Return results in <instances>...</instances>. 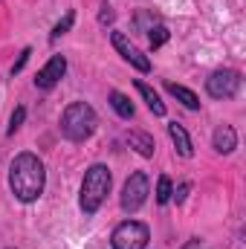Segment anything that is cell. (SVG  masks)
<instances>
[{"instance_id":"11","label":"cell","mask_w":246,"mask_h":249,"mask_svg":"<svg viewBox=\"0 0 246 249\" xmlns=\"http://www.w3.org/2000/svg\"><path fill=\"white\" fill-rule=\"evenodd\" d=\"M168 136H171V142H174V151L185 157V160H191L194 157V145H191V136H188V130H185L180 122H168Z\"/></svg>"},{"instance_id":"14","label":"cell","mask_w":246,"mask_h":249,"mask_svg":"<svg viewBox=\"0 0 246 249\" xmlns=\"http://www.w3.org/2000/svg\"><path fill=\"white\" fill-rule=\"evenodd\" d=\"M107 102H110V107L116 110L119 119H133V102L124 96L122 90H110L107 93Z\"/></svg>"},{"instance_id":"8","label":"cell","mask_w":246,"mask_h":249,"mask_svg":"<svg viewBox=\"0 0 246 249\" xmlns=\"http://www.w3.org/2000/svg\"><path fill=\"white\" fill-rule=\"evenodd\" d=\"M64 72H67V58H64V55H53L50 61L38 70L35 87H38V90H53V87L64 78Z\"/></svg>"},{"instance_id":"13","label":"cell","mask_w":246,"mask_h":249,"mask_svg":"<svg viewBox=\"0 0 246 249\" xmlns=\"http://www.w3.org/2000/svg\"><path fill=\"white\" fill-rule=\"evenodd\" d=\"M165 93H171V96L183 105L185 110H200V99H197V93H194V90H188V87H183V84L165 81Z\"/></svg>"},{"instance_id":"18","label":"cell","mask_w":246,"mask_h":249,"mask_svg":"<svg viewBox=\"0 0 246 249\" xmlns=\"http://www.w3.org/2000/svg\"><path fill=\"white\" fill-rule=\"evenodd\" d=\"M159 20H157V15L154 12H136V18H133V26L139 29V32H148L151 26H157Z\"/></svg>"},{"instance_id":"21","label":"cell","mask_w":246,"mask_h":249,"mask_svg":"<svg viewBox=\"0 0 246 249\" xmlns=\"http://www.w3.org/2000/svg\"><path fill=\"white\" fill-rule=\"evenodd\" d=\"M113 20H116V12H113V6H110V3H102L99 23H102V26H107V23H113Z\"/></svg>"},{"instance_id":"22","label":"cell","mask_w":246,"mask_h":249,"mask_svg":"<svg viewBox=\"0 0 246 249\" xmlns=\"http://www.w3.org/2000/svg\"><path fill=\"white\" fill-rule=\"evenodd\" d=\"M188 191H191V186H188V183H180V186L174 188V194H171V200H177V203H185V197H188Z\"/></svg>"},{"instance_id":"7","label":"cell","mask_w":246,"mask_h":249,"mask_svg":"<svg viewBox=\"0 0 246 249\" xmlns=\"http://www.w3.org/2000/svg\"><path fill=\"white\" fill-rule=\"evenodd\" d=\"M110 44H113V50H116V53H119L133 70H139V72H151V58L142 55V53L127 41V35H122V32H110Z\"/></svg>"},{"instance_id":"1","label":"cell","mask_w":246,"mask_h":249,"mask_svg":"<svg viewBox=\"0 0 246 249\" xmlns=\"http://www.w3.org/2000/svg\"><path fill=\"white\" fill-rule=\"evenodd\" d=\"M44 186H47V168L41 162L38 154H18L9 165V188L15 194V200L20 203H35L41 194H44Z\"/></svg>"},{"instance_id":"4","label":"cell","mask_w":246,"mask_h":249,"mask_svg":"<svg viewBox=\"0 0 246 249\" xmlns=\"http://www.w3.org/2000/svg\"><path fill=\"white\" fill-rule=\"evenodd\" d=\"M148 244H151V229L142 220H124L110 235L113 249H145Z\"/></svg>"},{"instance_id":"16","label":"cell","mask_w":246,"mask_h":249,"mask_svg":"<svg viewBox=\"0 0 246 249\" xmlns=\"http://www.w3.org/2000/svg\"><path fill=\"white\" fill-rule=\"evenodd\" d=\"M171 194H174V183H171V177H159L157 180V203L159 206H168L171 203Z\"/></svg>"},{"instance_id":"19","label":"cell","mask_w":246,"mask_h":249,"mask_svg":"<svg viewBox=\"0 0 246 249\" xmlns=\"http://www.w3.org/2000/svg\"><path fill=\"white\" fill-rule=\"evenodd\" d=\"M23 119H26V107H23V105H18V107H15V113L9 116V127H6V133H9V136H15V133L20 130Z\"/></svg>"},{"instance_id":"5","label":"cell","mask_w":246,"mask_h":249,"mask_svg":"<svg viewBox=\"0 0 246 249\" xmlns=\"http://www.w3.org/2000/svg\"><path fill=\"white\" fill-rule=\"evenodd\" d=\"M148 194H151L148 174H145V171H133V174L124 180V186H122V197H119L122 212H127V214H136V212L148 203Z\"/></svg>"},{"instance_id":"12","label":"cell","mask_w":246,"mask_h":249,"mask_svg":"<svg viewBox=\"0 0 246 249\" xmlns=\"http://www.w3.org/2000/svg\"><path fill=\"white\" fill-rule=\"evenodd\" d=\"M133 87H136V93L142 96V102L148 105V110H151L154 116H165V102L159 99V93H157V90H151L145 81H133Z\"/></svg>"},{"instance_id":"17","label":"cell","mask_w":246,"mask_h":249,"mask_svg":"<svg viewBox=\"0 0 246 249\" xmlns=\"http://www.w3.org/2000/svg\"><path fill=\"white\" fill-rule=\"evenodd\" d=\"M148 41H151V50H159V47L168 41V26H162V23L151 26V29H148Z\"/></svg>"},{"instance_id":"23","label":"cell","mask_w":246,"mask_h":249,"mask_svg":"<svg viewBox=\"0 0 246 249\" xmlns=\"http://www.w3.org/2000/svg\"><path fill=\"white\" fill-rule=\"evenodd\" d=\"M9 249H12V247H9Z\"/></svg>"},{"instance_id":"15","label":"cell","mask_w":246,"mask_h":249,"mask_svg":"<svg viewBox=\"0 0 246 249\" xmlns=\"http://www.w3.org/2000/svg\"><path fill=\"white\" fill-rule=\"evenodd\" d=\"M72 23H75V12L70 9V12H64V18H61V20H58V23L53 26V32H50V41L55 44V41H58L61 35H67V32L72 29Z\"/></svg>"},{"instance_id":"6","label":"cell","mask_w":246,"mask_h":249,"mask_svg":"<svg viewBox=\"0 0 246 249\" xmlns=\"http://www.w3.org/2000/svg\"><path fill=\"white\" fill-rule=\"evenodd\" d=\"M241 90V72L238 70H214L209 78H206V93L217 102H226V99H235Z\"/></svg>"},{"instance_id":"10","label":"cell","mask_w":246,"mask_h":249,"mask_svg":"<svg viewBox=\"0 0 246 249\" xmlns=\"http://www.w3.org/2000/svg\"><path fill=\"white\" fill-rule=\"evenodd\" d=\"M124 142H127L139 157H145V160L157 154V142H154V136L145 133V130H127V133H124Z\"/></svg>"},{"instance_id":"20","label":"cell","mask_w":246,"mask_h":249,"mask_svg":"<svg viewBox=\"0 0 246 249\" xmlns=\"http://www.w3.org/2000/svg\"><path fill=\"white\" fill-rule=\"evenodd\" d=\"M29 55H32V50H29V47H23V53L18 55V61L12 64V70H9V75H12V78H15V75H18V72H20V70L26 67V61H29Z\"/></svg>"},{"instance_id":"9","label":"cell","mask_w":246,"mask_h":249,"mask_svg":"<svg viewBox=\"0 0 246 249\" xmlns=\"http://www.w3.org/2000/svg\"><path fill=\"white\" fill-rule=\"evenodd\" d=\"M211 148L217 154H232L238 148V130L232 124H220L214 133H211Z\"/></svg>"},{"instance_id":"2","label":"cell","mask_w":246,"mask_h":249,"mask_svg":"<svg viewBox=\"0 0 246 249\" xmlns=\"http://www.w3.org/2000/svg\"><path fill=\"white\" fill-rule=\"evenodd\" d=\"M110 168L105 162H93L87 171H84V180H81V188H78V209L84 214H96L102 209V203L107 200L110 194Z\"/></svg>"},{"instance_id":"3","label":"cell","mask_w":246,"mask_h":249,"mask_svg":"<svg viewBox=\"0 0 246 249\" xmlns=\"http://www.w3.org/2000/svg\"><path fill=\"white\" fill-rule=\"evenodd\" d=\"M99 127V116L87 102H72L61 113V136L70 142H87Z\"/></svg>"}]
</instances>
